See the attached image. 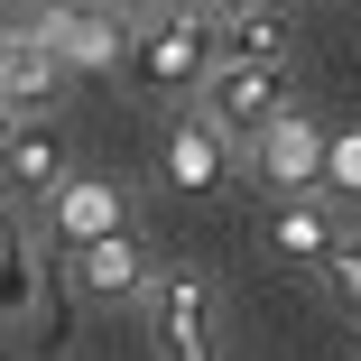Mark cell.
<instances>
[{"label":"cell","instance_id":"1","mask_svg":"<svg viewBox=\"0 0 361 361\" xmlns=\"http://www.w3.org/2000/svg\"><path fill=\"white\" fill-rule=\"evenodd\" d=\"M149 315V352L158 361H223V297L195 269H158V287L139 297Z\"/></svg>","mask_w":361,"mask_h":361},{"label":"cell","instance_id":"2","mask_svg":"<svg viewBox=\"0 0 361 361\" xmlns=\"http://www.w3.org/2000/svg\"><path fill=\"white\" fill-rule=\"evenodd\" d=\"M130 65H139V84H158V93H185V84L204 93V75L223 65V37L195 10H158V19L130 28Z\"/></svg>","mask_w":361,"mask_h":361},{"label":"cell","instance_id":"3","mask_svg":"<svg viewBox=\"0 0 361 361\" xmlns=\"http://www.w3.org/2000/svg\"><path fill=\"white\" fill-rule=\"evenodd\" d=\"M287 111H297V102H287V65H213V75H204V121L213 130H223V139H259V130H278Z\"/></svg>","mask_w":361,"mask_h":361},{"label":"cell","instance_id":"4","mask_svg":"<svg viewBox=\"0 0 361 361\" xmlns=\"http://www.w3.org/2000/svg\"><path fill=\"white\" fill-rule=\"evenodd\" d=\"M47 223H56V241L65 250H93V241H121L130 232V195L111 185V176H65L56 195H47Z\"/></svg>","mask_w":361,"mask_h":361},{"label":"cell","instance_id":"5","mask_svg":"<svg viewBox=\"0 0 361 361\" xmlns=\"http://www.w3.org/2000/svg\"><path fill=\"white\" fill-rule=\"evenodd\" d=\"M250 167L287 195V204H306V195H324V130L306 121V111H287L278 130H259L250 139Z\"/></svg>","mask_w":361,"mask_h":361},{"label":"cell","instance_id":"6","mask_svg":"<svg viewBox=\"0 0 361 361\" xmlns=\"http://www.w3.org/2000/svg\"><path fill=\"white\" fill-rule=\"evenodd\" d=\"M47 56L65 65V75L121 65V56H130V19H121V10H65V19L47 28Z\"/></svg>","mask_w":361,"mask_h":361},{"label":"cell","instance_id":"7","mask_svg":"<svg viewBox=\"0 0 361 361\" xmlns=\"http://www.w3.org/2000/svg\"><path fill=\"white\" fill-rule=\"evenodd\" d=\"M213 37H223L232 65H287V56H297V19L269 10V0H241L232 19H213Z\"/></svg>","mask_w":361,"mask_h":361},{"label":"cell","instance_id":"8","mask_svg":"<svg viewBox=\"0 0 361 361\" xmlns=\"http://www.w3.org/2000/svg\"><path fill=\"white\" fill-rule=\"evenodd\" d=\"M65 65L47 47H0V121H19V111H56L65 102Z\"/></svg>","mask_w":361,"mask_h":361},{"label":"cell","instance_id":"9","mask_svg":"<svg viewBox=\"0 0 361 361\" xmlns=\"http://www.w3.org/2000/svg\"><path fill=\"white\" fill-rule=\"evenodd\" d=\"M223 176H232L223 130H213L204 111H195V121H176V130H167V185H176V195H213Z\"/></svg>","mask_w":361,"mask_h":361},{"label":"cell","instance_id":"10","mask_svg":"<svg viewBox=\"0 0 361 361\" xmlns=\"http://www.w3.org/2000/svg\"><path fill=\"white\" fill-rule=\"evenodd\" d=\"M75 278H84V297H149L158 287V259L139 250L130 232L121 241H93V250H75Z\"/></svg>","mask_w":361,"mask_h":361},{"label":"cell","instance_id":"11","mask_svg":"<svg viewBox=\"0 0 361 361\" xmlns=\"http://www.w3.org/2000/svg\"><path fill=\"white\" fill-rule=\"evenodd\" d=\"M334 213L306 195V204H278V223H269V241H278V259H306V269H324V250H334Z\"/></svg>","mask_w":361,"mask_h":361},{"label":"cell","instance_id":"12","mask_svg":"<svg viewBox=\"0 0 361 361\" xmlns=\"http://www.w3.org/2000/svg\"><path fill=\"white\" fill-rule=\"evenodd\" d=\"M28 297H37V250L19 232V213H0V315H28Z\"/></svg>","mask_w":361,"mask_h":361},{"label":"cell","instance_id":"13","mask_svg":"<svg viewBox=\"0 0 361 361\" xmlns=\"http://www.w3.org/2000/svg\"><path fill=\"white\" fill-rule=\"evenodd\" d=\"M65 176H75V167H65V149H56L47 130H19V139H10V185H28V195H56Z\"/></svg>","mask_w":361,"mask_h":361},{"label":"cell","instance_id":"14","mask_svg":"<svg viewBox=\"0 0 361 361\" xmlns=\"http://www.w3.org/2000/svg\"><path fill=\"white\" fill-rule=\"evenodd\" d=\"M315 278H324V297H334L343 315H361V223H343V232H334V250H324V269H315Z\"/></svg>","mask_w":361,"mask_h":361},{"label":"cell","instance_id":"15","mask_svg":"<svg viewBox=\"0 0 361 361\" xmlns=\"http://www.w3.org/2000/svg\"><path fill=\"white\" fill-rule=\"evenodd\" d=\"M324 195L361 204V130H334V139H324Z\"/></svg>","mask_w":361,"mask_h":361},{"label":"cell","instance_id":"16","mask_svg":"<svg viewBox=\"0 0 361 361\" xmlns=\"http://www.w3.org/2000/svg\"><path fill=\"white\" fill-rule=\"evenodd\" d=\"M176 10H195V19H232L241 0H176Z\"/></svg>","mask_w":361,"mask_h":361},{"label":"cell","instance_id":"17","mask_svg":"<svg viewBox=\"0 0 361 361\" xmlns=\"http://www.w3.org/2000/svg\"><path fill=\"white\" fill-rule=\"evenodd\" d=\"M65 10H121V19H130V10H139V0H65Z\"/></svg>","mask_w":361,"mask_h":361},{"label":"cell","instance_id":"18","mask_svg":"<svg viewBox=\"0 0 361 361\" xmlns=\"http://www.w3.org/2000/svg\"><path fill=\"white\" fill-rule=\"evenodd\" d=\"M10 139H19V121H0V176H10Z\"/></svg>","mask_w":361,"mask_h":361}]
</instances>
